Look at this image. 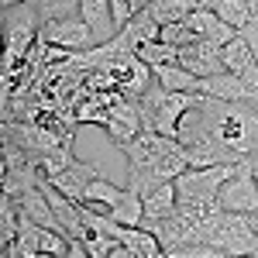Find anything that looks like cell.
<instances>
[{
	"instance_id": "obj_9",
	"label": "cell",
	"mask_w": 258,
	"mask_h": 258,
	"mask_svg": "<svg viewBox=\"0 0 258 258\" xmlns=\"http://www.w3.org/2000/svg\"><path fill=\"white\" fill-rule=\"evenodd\" d=\"M159 31H162V24L152 18V14H148V7H145V11H138V14L127 21V24H124V28H120L107 45H110L117 55H138L141 45L159 41Z\"/></svg>"
},
{
	"instance_id": "obj_6",
	"label": "cell",
	"mask_w": 258,
	"mask_h": 258,
	"mask_svg": "<svg viewBox=\"0 0 258 258\" xmlns=\"http://www.w3.org/2000/svg\"><path fill=\"white\" fill-rule=\"evenodd\" d=\"M220 207L234 210V214H255L258 210V182H255V172H251V159H244L238 172L224 182Z\"/></svg>"
},
{
	"instance_id": "obj_27",
	"label": "cell",
	"mask_w": 258,
	"mask_h": 258,
	"mask_svg": "<svg viewBox=\"0 0 258 258\" xmlns=\"http://www.w3.org/2000/svg\"><path fill=\"white\" fill-rule=\"evenodd\" d=\"M110 258H135V251H131V248H124V244H117V248L110 251Z\"/></svg>"
},
{
	"instance_id": "obj_1",
	"label": "cell",
	"mask_w": 258,
	"mask_h": 258,
	"mask_svg": "<svg viewBox=\"0 0 258 258\" xmlns=\"http://www.w3.org/2000/svg\"><path fill=\"white\" fill-rule=\"evenodd\" d=\"M197 97L200 93H176V90H165L162 83H152L138 97L141 117H145V131H159V135L176 138L179 120H182V114L197 103Z\"/></svg>"
},
{
	"instance_id": "obj_19",
	"label": "cell",
	"mask_w": 258,
	"mask_h": 258,
	"mask_svg": "<svg viewBox=\"0 0 258 258\" xmlns=\"http://www.w3.org/2000/svg\"><path fill=\"white\" fill-rule=\"evenodd\" d=\"M138 59L145 62V66H152V69H159V66H176L179 48L176 45H165V41H148V45L138 48Z\"/></svg>"
},
{
	"instance_id": "obj_14",
	"label": "cell",
	"mask_w": 258,
	"mask_h": 258,
	"mask_svg": "<svg viewBox=\"0 0 258 258\" xmlns=\"http://www.w3.org/2000/svg\"><path fill=\"white\" fill-rule=\"evenodd\" d=\"M179 207V189L176 182H165L159 189H152L148 197H145V220H162L169 217V214H176Z\"/></svg>"
},
{
	"instance_id": "obj_8",
	"label": "cell",
	"mask_w": 258,
	"mask_h": 258,
	"mask_svg": "<svg viewBox=\"0 0 258 258\" xmlns=\"http://www.w3.org/2000/svg\"><path fill=\"white\" fill-rule=\"evenodd\" d=\"M107 135L114 145H127L131 138H138L141 131H145V117H141V103L131 97H117L110 103V110H107Z\"/></svg>"
},
{
	"instance_id": "obj_16",
	"label": "cell",
	"mask_w": 258,
	"mask_h": 258,
	"mask_svg": "<svg viewBox=\"0 0 258 258\" xmlns=\"http://www.w3.org/2000/svg\"><path fill=\"white\" fill-rule=\"evenodd\" d=\"M152 76L155 83H162L165 90H176V93H197V83L200 76H193L189 69H182V66H159V69H152Z\"/></svg>"
},
{
	"instance_id": "obj_13",
	"label": "cell",
	"mask_w": 258,
	"mask_h": 258,
	"mask_svg": "<svg viewBox=\"0 0 258 258\" xmlns=\"http://www.w3.org/2000/svg\"><path fill=\"white\" fill-rule=\"evenodd\" d=\"M200 97H214V100H244V80L238 73H217V76H203L197 83Z\"/></svg>"
},
{
	"instance_id": "obj_21",
	"label": "cell",
	"mask_w": 258,
	"mask_h": 258,
	"mask_svg": "<svg viewBox=\"0 0 258 258\" xmlns=\"http://www.w3.org/2000/svg\"><path fill=\"white\" fill-rule=\"evenodd\" d=\"M217 18L224 21V24H231V28L241 31V28L251 21V0H220Z\"/></svg>"
},
{
	"instance_id": "obj_29",
	"label": "cell",
	"mask_w": 258,
	"mask_h": 258,
	"mask_svg": "<svg viewBox=\"0 0 258 258\" xmlns=\"http://www.w3.org/2000/svg\"><path fill=\"white\" fill-rule=\"evenodd\" d=\"M131 4H135V11H145V7H148L152 0H131Z\"/></svg>"
},
{
	"instance_id": "obj_26",
	"label": "cell",
	"mask_w": 258,
	"mask_h": 258,
	"mask_svg": "<svg viewBox=\"0 0 258 258\" xmlns=\"http://www.w3.org/2000/svg\"><path fill=\"white\" fill-rule=\"evenodd\" d=\"M66 258H93V255L86 251V241H83V238H73V241H69V251H66Z\"/></svg>"
},
{
	"instance_id": "obj_28",
	"label": "cell",
	"mask_w": 258,
	"mask_h": 258,
	"mask_svg": "<svg viewBox=\"0 0 258 258\" xmlns=\"http://www.w3.org/2000/svg\"><path fill=\"white\" fill-rule=\"evenodd\" d=\"M4 258H21V251L14 248V244H4Z\"/></svg>"
},
{
	"instance_id": "obj_23",
	"label": "cell",
	"mask_w": 258,
	"mask_h": 258,
	"mask_svg": "<svg viewBox=\"0 0 258 258\" xmlns=\"http://www.w3.org/2000/svg\"><path fill=\"white\" fill-rule=\"evenodd\" d=\"M159 41H165V45H176V48H182V45H193L197 38L189 35V28H186V24H162Z\"/></svg>"
},
{
	"instance_id": "obj_11",
	"label": "cell",
	"mask_w": 258,
	"mask_h": 258,
	"mask_svg": "<svg viewBox=\"0 0 258 258\" xmlns=\"http://www.w3.org/2000/svg\"><path fill=\"white\" fill-rule=\"evenodd\" d=\"M97 165H90V162H83V159H73V165L66 169V172H59L55 179H48L55 189H62L69 200H76V203H83L86 200V189H90V182L97 179Z\"/></svg>"
},
{
	"instance_id": "obj_7",
	"label": "cell",
	"mask_w": 258,
	"mask_h": 258,
	"mask_svg": "<svg viewBox=\"0 0 258 258\" xmlns=\"http://www.w3.org/2000/svg\"><path fill=\"white\" fill-rule=\"evenodd\" d=\"M176 148H179V138H169V135H159V131H141L138 138L120 145V152L127 159V172L131 169H148L152 162H159L162 155H169Z\"/></svg>"
},
{
	"instance_id": "obj_32",
	"label": "cell",
	"mask_w": 258,
	"mask_h": 258,
	"mask_svg": "<svg viewBox=\"0 0 258 258\" xmlns=\"http://www.w3.org/2000/svg\"><path fill=\"white\" fill-rule=\"evenodd\" d=\"M152 258H172V255H169V251H155Z\"/></svg>"
},
{
	"instance_id": "obj_3",
	"label": "cell",
	"mask_w": 258,
	"mask_h": 258,
	"mask_svg": "<svg viewBox=\"0 0 258 258\" xmlns=\"http://www.w3.org/2000/svg\"><path fill=\"white\" fill-rule=\"evenodd\" d=\"M207 244H214L227 255H255L258 251V234L251 227V214H234V210H224L214 217L210 231H207Z\"/></svg>"
},
{
	"instance_id": "obj_10",
	"label": "cell",
	"mask_w": 258,
	"mask_h": 258,
	"mask_svg": "<svg viewBox=\"0 0 258 258\" xmlns=\"http://www.w3.org/2000/svg\"><path fill=\"white\" fill-rule=\"evenodd\" d=\"M179 66L189 69L193 76H217V73H227L224 69V55H220V45L214 41H193V45H182L179 48Z\"/></svg>"
},
{
	"instance_id": "obj_24",
	"label": "cell",
	"mask_w": 258,
	"mask_h": 258,
	"mask_svg": "<svg viewBox=\"0 0 258 258\" xmlns=\"http://www.w3.org/2000/svg\"><path fill=\"white\" fill-rule=\"evenodd\" d=\"M172 258H234V255L220 251V248H214V244H193V248H179V251H172Z\"/></svg>"
},
{
	"instance_id": "obj_31",
	"label": "cell",
	"mask_w": 258,
	"mask_h": 258,
	"mask_svg": "<svg viewBox=\"0 0 258 258\" xmlns=\"http://www.w3.org/2000/svg\"><path fill=\"white\" fill-rule=\"evenodd\" d=\"M251 227H255V234H258V210L251 214Z\"/></svg>"
},
{
	"instance_id": "obj_15",
	"label": "cell",
	"mask_w": 258,
	"mask_h": 258,
	"mask_svg": "<svg viewBox=\"0 0 258 258\" xmlns=\"http://www.w3.org/2000/svg\"><path fill=\"white\" fill-rule=\"evenodd\" d=\"M220 55H224V69H227V73H238V76L248 73V69L258 62V55L251 52V45L241 38V31H238V38H231L224 48H220Z\"/></svg>"
},
{
	"instance_id": "obj_25",
	"label": "cell",
	"mask_w": 258,
	"mask_h": 258,
	"mask_svg": "<svg viewBox=\"0 0 258 258\" xmlns=\"http://www.w3.org/2000/svg\"><path fill=\"white\" fill-rule=\"evenodd\" d=\"M241 80H244V100L258 107V62L248 69V73H241Z\"/></svg>"
},
{
	"instance_id": "obj_33",
	"label": "cell",
	"mask_w": 258,
	"mask_h": 258,
	"mask_svg": "<svg viewBox=\"0 0 258 258\" xmlns=\"http://www.w3.org/2000/svg\"><path fill=\"white\" fill-rule=\"evenodd\" d=\"M241 258H258V255H241Z\"/></svg>"
},
{
	"instance_id": "obj_30",
	"label": "cell",
	"mask_w": 258,
	"mask_h": 258,
	"mask_svg": "<svg viewBox=\"0 0 258 258\" xmlns=\"http://www.w3.org/2000/svg\"><path fill=\"white\" fill-rule=\"evenodd\" d=\"M4 7H18V4H24V0H0Z\"/></svg>"
},
{
	"instance_id": "obj_17",
	"label": "cell",
	"mask_w": 258,
	"mask_h": 258,
	"mask_svg": "<svg viewBox=\"0 0 258 258\" xmlns=\"http://www.w3.org/2000/svg\"><path fill=\"white\" fill-rule=\"evenodd\" d=\"M38 186V169L35 162L31 165H21V169H4V197H24L28 189Z\"/></svg>"
},
{
	"instance_id": "obj_5",
	"label": "cell",
	"mask_w": 258,
	"mask_h": 258,
	"mask_svg": "<svg viewBox=\"0 0 258 258\" xmlns=\"http://www.w3.org/2000/svg\"><path fill=\"white\" fill-rule=\"evenodd\" d=\"M41 41L55 45L62 52H90L97 48V35L86 21L76 14V18H59V21H45L41 24Z\"/></svg>"
},
{
	"instance_id": "obj_18",
	"label": "cell",
	"mask_w": 258,
	"mask_h": 258,
	"mask_svg": "<svg viewBox=\"0 0 258 258\" xmlns=\"http://www.w3.org/2000/svg\"><path fill=\"white\" fill-rule=\"evenodd\" d=\"M148 14L159 21V24H182V21L193 14V0H152L148 4Z\"/></svg>"
},
{
	"instance_id": "obj_20",
	"label": "cell",
	"mask_w": 258,
	"mask_h": 258,
	"mask_svg": "<svg viewBox=\"0 0 258 258\" xmlns=\"http://www.w3.org/2000/svg\"><path fill=\"white\" fill-rule=\"evenodd\" d=\"M182 24L189 28V35L197 41H210L214 31H217V24H220V18H217V11H193Z\"/></svg>"
},
{
	"instance_id": "obj_12",
	"label": "cell",
	"mask_w": 258,
	"mask_h": 258,
	"mask_svg": "<svg viewBox=\"0 0 258 258\" xmlns=\"http://www.w3.org/2000/svg\"><path fill=\"white\" fill-rule=\"evenodd\" d=\"M80 18L93 28L97 45H107V41L117 35V24H114V4H110V0H80Z\"/></svg>"
},
{
	"instance_id": "obj_2",
	"label": "cell",
	"mask_w": 258,
	"mask_h": 258,
	"mask_svg": "<svg viewBox=\"0 0 258 258\" xmlns=\"http://www.w3.org/2000/svg\"><path fill=\"white\" fill-rule=\"evenodd\" d=\"M41 14L35 11L31 0H24L18 7H4V41H7V73L18 69V62L24 55H31V45L41 35Z\"/></svg>"
},
{
	"instance_id": "obj_22",
	"label": "cell",
	"mask_w": 258,
	"mask_h": 258,
	"mask_svg": "<svg viewBox=\"0 0 258 258\" xmlns=\"http://www.w3.org/2000/svg\"><path fill=\"white\" fill-rule=\"evenodd\" d=\"M41 21H59V18H76L80 14V0H31Z\"/></svg>"
},
{
	"instance_id": "obj_4",
	"label": "cell",
	"mask_w": 258,
	"mask_h": 258,
	"mask_svg": "<svg viewBox=\"0 0 258 258\" xmlns=\"http://www.w3.org/2000/svg\"><path fill=\"white\" fill-rule=\"evenodd\" d=\"M241 169V162H220V165H189L176 179L179 200H220L224 182Z\"/></svg>"
}]
</instances>
